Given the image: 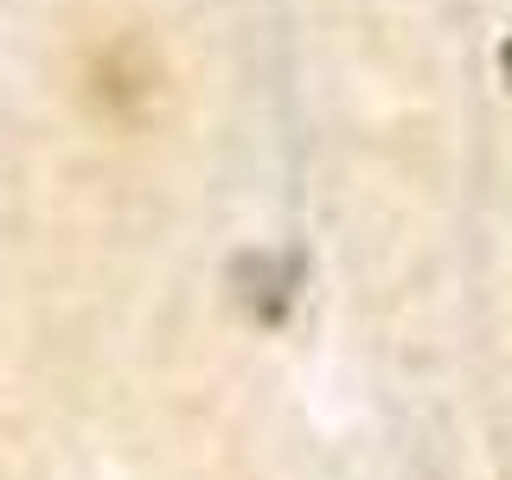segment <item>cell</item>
I'll return each mask as SVG.
<instances>
[{"instance_id":"6da1fadb","label":"cell","mask_w":512,"mask_h":480,"mask_svg":"<svg viewBox=\"0 0 512 480\" xmlns=\"http://www.w3.org/2000/svg\"><path fill=\"white\" fill-rule=\"evenodd\" d=\"M500 64H506V77H512V39H506V52H500Z\"/></svg>"}]
</instances>
